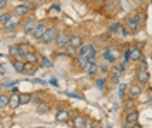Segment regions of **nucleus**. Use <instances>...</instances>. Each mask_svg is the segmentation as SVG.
<instances>
[{"label":"nucleus","mask_w":152,"mask_h":128,"mask_svg":"<svg viewBox=\"0 0 152 128\" xmlns=\"http://www.w3.org/2000/svg\"><path fill=\"white\" fill-rule=\"evenodd\" d=\"M118 56H119V49L118 47H105L104 54H102V57H104L107 62H114V61L118 59Z\"/></svg>","instance_id":"nucleus-4"},{"label":"nucleus","mask_w":152,"mask_h":128,"mask_svg":"<svg viewBox=\"0 0 152 128\" xmlns=\"http://www.w3.org/2000/svg\"><path fill=\"white\" fill-rule=\"evenodd\" d=\"M10 18H12V14H10V12H2V14H0V23H2V24H5Z\"/></svg>","instance_id":"nucleus-27"},{"label":"nucleus","mask_w":152,"mask_h":128,"mask_svg":"<svg viewBox=\"0 0 152 128\" xmlns=\"http://www.w3.org/2000/svg\"><path fill=\"white\" fill-rule=\"evenodd\" d=\"M54 42H56L57 49H64V47H67V42H69V33H67V31H59Z\"/></svg>","instance_id":"nucleus-5"},{"label":"nucleus","mask_w":152,"mask_h":128,"mask_svg":"<svg viewBox=\"0 0 152 128\" xmlns=\"http://www.w3.org/2000/svg\"><path fill=\"white\" fill-rule=\"evenodd\" d=\"M140 64H138V69H137V75H135V78H137V83H140V85H145L147 81H149V71H147V61H138Z\"/></svg>","instance_id":"nucleus-2"},{"label":"nucleus","mask_w":152,"mask_h":128,"mask_svg":"<svg viewBox=\"0 0 152 128\" xmlns=\"http://www.w3.org/2000/svg\"><path fill=\"white\" fill-rule=\"evenodd\" d=\"M24 73H26V75H29V76H33V75L37 73V68H35V66H33V68H28V66H26V69H24Z\"/></svg>","instance_id":"nucleus-31"},{"label":"nucleus","mask_w":152,"mask_h":128,"mask_svg":"<svg viewBox=\"0 0 152 128\" xmlns=\"http://www.w3.org/2000/svg\"><path fill=\"white\" fill-rule=\"evenodd\" d=\"M143 16L142 12H135V14H132L130 18H128V21H126V24H128V28L132 31H137L138 28H140V24L143 23Z\"/></svg>","instance_id":"nucleus-3"},{"label":"nucleus","mask_w":152,"mask_h":128,"mask_svg":"<svg viewBox=\"0 0 152 128\" xmlns=\"http://www.w3.org/2000/svg\"><path fill=\"white\" fill-rule=\"evenodd\" d=\"M138 118H140V114H138L137 109H135V111H128V113H126V118H124V127H130V125L138 123Z\"/></svg>","instance_id":"nucleus-8"},{"label":"nucleus","mask_w":152,"mask_h":128,"mask_svg":"<svg viewBox=\"0 0 152 128\" xmlns=\"http://www.w3.org/2000/svg\"><path fill=\"white\" fill-rule=\"evenodd\" d=\"M142 90H143V87L140 85V83H133V85H130L128 95H130L132 100H135V99H138L140 95H142Z\"/></svg>","instance_id":"nucleus-9"},{"label":"nucleus","mask_w":152,"mask_h":128,"mask_svg":"<svg viewBox=\"0 0 152 128\" xmlns=\"http://www.w3.org/2000/svg\"><path fill=\"white\" fill-rule=\"evenodd\" d=\"M97 69H99L97 62H90V64L85 68V73H86V75H90V76H94L95 73H97Z\"/></svg>","instance_id":"nucleus-21"},{"label":"nucleus","mask_w":152,"mask_h":128,"mask_svg":"<svg viewBox=\"0 0 152 128\" xmlns=\"http://www.w3.org/2000/svg\"><path fill=\"white\" fill-rule=\"evenodd\" d=\"M0 57H2V54H0Z\"/></svg>","instance_id":"nucleus-37"},{"label":"nucleus","mask_w":152,"mask_h":128,"mask_svg":"<svg viewBox=\"0 0 152 128\" xmlns=\"http://www.w3.org/2000/svg\"><path fill=\"white\" fill-rule=\"evenodd\" d=\"M124 87H126V85H119V97L121 99L124 97Z\"/></svg>","instance_id":"nucleus-34"},{"label":"nucleus","mask_w":152,"mask_h":128,"mask_svg":"<svg viewBox=\"0 0 152 128\" xmlns=\"http://www.w3.org/2000/svg\"><path fill=\"white\" fill-rule=\"evenodd\" d=\"M119 75H121V69L114 68L113 69V83H118V81H119Z\"/></svg>","instance_id":"nucleus-26"},{"label":"nucleus","mask_w":152,"mask_h":128,"mask_svg":"<svg viewBox=\"0 0 152 128\" xmlns=\"http://www.w3.org/2000/svg\"><path fill=\"white\" fill-rule=\"evenodd\" d=\"M18 26H19V19H18V18H14V16H12V18H10V19L7 21L5 24H4V30L7 31V33H12V31L16 30Z\"/></svg>","instance_id":"nucleus-15"},{"label":"nucleus","mask_w":152,"mask_h":128,"mask_svg":"<svg viewBox=\"0 0 152 128\" xmlns=\"http://www.w3.org/2000/svg\"><path fill=\"white\" fill-rule=\"evenodd\" d=\"M31 100L37 102V104L43 102V92H33V94H31Z\"/></svg>","instance_id":"nucleus-22"},{"label":"nucleus","mask_w":152,"mask_h":128,"mask_svg":"<svg viewBox=\"0 0 152 128\" xmlns=\"http://www.w3.org/2000/svg\"><path fill=\"white\" fill-rule=\"evenodd\" d=\"M48 111H50V106L48 104H45V102H40L38 104V113L40 114H47Z\"/></svg>","instance_id":"nucleus-24"},{"label":"nucleus","mask_w":152,"mask_h":128,"mask_svg":"<svg viewBox=\"0 0 152 128\" xmlns=\"http://www.w3.org/2000/svg\"><path fill=\"white\" fill-rule=\"evenodd\" d=\"M35 26H37V21L33 19V18H26V19L23 21L21 30L24 31V33H31V31L35 30Z\"/></svg>","instance_id":"nucleus-12"},{"label":"nucleus","mask_w":152,"mask_h":128,"mask_svg":"<svg viewBox=\"0 0 152 128\" xmlns=\"http://www.w3.org/2000/svg\"><path fill=\"white\" fill-rule=\"evenodd\" d=\"M40 59V64L43 66V68H52V62L47 59V57H38Z\"/></svg>","instance_id":"nucleus-29"},{"label":"nucleus","mask_w":152,"mask_h":128,"mask_svg":"<svg viewBox=\"0 0 152 128\" xmlns=\"http://www.w3.org/2000/svg\"><path fill=\"white\" fill-rule=\"evenodd\" d=\"M45 30H47V26H45L43 23H37V26H35V30L31 31V35H33L37 40H42V37H43Z\"/></svg>","instance_id":"nucleus-13"},{"label":"nucleus","mask_w":152,"mask_h":128,"mask_svg":"<svg viewBox=\"0 0 152 128\" xmlns=\"http://www.w3.org/2000/svg\"><path fill=\"white\" fill-rule=\"evenodd\" d=\"M119 28H121V26H119L118 23H114V24H111V28H109V30H111V33H114V31H118Z\"/></svg>","instance_id":"nucleus-33"},{"label":"nucleus","mask_w":152,"mask_h":128,"mask_svg":"<svg viewBox=\"0 0 152 128\" xmlns=\"http://www.w3.org/2000/svg\"><path fill=\"white\" fill-rule=\"evenodd\" d=\"M97 89H100V90H104L105 89V78H97Z\"/></svg>","instance_id":"nucleus-30"},{"label":"nucleus","mask_w":152,"mask_h":128,"mask_svg":"<svg viewBox=\"0 0 152 128\" xmlns=\"http://www.w3.org/2000/svg\"><path fill=\"white\" fill-rule=\"evenodd\" d=\"M29 52V47H28V43H21V45H12L9 49V54H10V57H16V61H23L24 59V56Z\"/></svg>","instance_id":"nucleus-1"},{"label":"nucleus","mask_w":152,"mask_h":128,"mask_svg":"<svg viewBox=\"0 0 152 128\" xmlns=\"http://www.w3.org/2000/svg\"><path fill=\"white\" fill-rule=\"evenodd\" d=\"M29 10H31V5L29 4H19V5H16V9H14V14L18 18H23V16L29 14Z\"/></svg>","instance_id":"nucleus-11"},{"label":"nucleus","mask_w":152,"mask_h":128,"mask_svg":"<svg viewBox=\"0 0 152 128\" xmlns=\"http://www.w3.org/2000/svg\"><path fill=\"white\" fill-rule=\"evenodd\" d=\"M57 28H54V26H47V30H45V33H43V37H42V43H50V42H54L57 37Z\"/></svg>","instance_id":"nucleus-6"},{"label":"nucleus","mask_w":152,"mask_h":128,"mask_svg":"<svg viewBox=\"0 0 152 128\" xmlns=\"http://www.w3.org/2000/svg\"><path fill=\"white\" fill-rule=\"evenodd\" d=\"M69 123L73 125V128H85V116L83 114H76V116L71 118Z\"/></svg>","instance_id":"nucleus-14"},{"label":"nucleus","mask_w":152,"mask_h":128,"mask_svg":"<svg viewBox=\"0 0 152 128\" xmlns=\"http://www.w3.org/2000/svg\"><path fill=\"white\" fill-rule=\"evenodd\" d=\"M5 5H7V0H0V10L5 9Z\"/></svg>","instance_id":"nucleus-35"},{"label":"nucleus","mask_w":152,"mask_h":128,"mask_svg":"<svg viewBox=\"0 0 152 128\" xmlns=\"http://www.w3.org/2000/svg\"><path fill=\"white\" fill-rule=\"evenodd\" d=\"M24 62H29V64H37L38 62V54L37 52H33V50H29L28 54H26V56H24Z\"/></svg>","instance_id":"nucleus-17"},{"label":"nucleus","mask_w":152,"mask_h":128,"mask_svg":"<svg viewBox=\"0 0 152 128\" xmlns=\"http://www.w3.org/2000/svg\"><path fill=\"white\" fill-rule=\"evenodd\" d=\"M21 104H19V94H12L9 97V108H12V109H16V108H19Z\"/></svg>","instance_id":"nucleus-19"},{"label":"nucleus","mask_w":152,"mask_h":128,"mask_svg":"<svg viewBox=\"0 0 152 128\" xmlns=\"http://www.w3.org/2000/svg\"><path fill=\"white\" fill-rule=\"evenodd\" d=\"M130 61H140L142 59V50L138 49V47H135V45H132L130 47V57H128Z\"/></svg>","instance_id":"nucleus-16"},{"label":"nucleus","mask_w":152,"mask_h":128,"mask_svg":"<svg viewBox=\"0 0 152 128\" xmlns=\"http://www.w3.org/2000/svg\"><path fill=\"white\" fill-rule=\"evenodd\" d=\"M124 128H142L138 123H135V125H130V127H124Z\"/></svg>","instance_id":"nucleus-36"},{"label":"nucleus","mask_w":152,"mask_h":128,"mask_svg":"<svg viewBox=\"0 0 152 128\" xmlns=\"http://www.w3.org/2000/svg\"><path fill=\"white\" fill-rule=\"evenodd\" d=\"M124 109H126V113L128 111H135V100H128V102H124Z\"/></svg>","instance_id":"nucleus-28"},{"label":"nucleus","mask_w":152,"mask_h":128,"mask_svg":"<svg viewBox=\"0 0 152 128\" xmlns=\"http://www.w3.org/2000/svg\"><path fill=\"white\" fill-rule=\"evenodd\" d=\"M128 62H130V61H128V59H124V57H123V61H121V64H119V69L123 71V69L126 68V66H128Z\"/></svg>","instance_id":"nucleus-32"},{"label":"nucleus","mask_w":152,"mask_h":128,"mask_svg":"<svg viewBox=\"0 0 152 128\" xmlns=\"http://www.w3.org/2000/svg\"><path fill=\"white\" fill-rule=\"evenodd\" d=\"M9 106V95H4V94H0V108H7Z\"/></svg>","instance_id":"nucleus-25"},{"label":"nucleus","mask_w":152,"mask_h":128,"mask_svg":"<svg viewBox=\"0 0 152 128\" xmlns=\"http://www.w3.org/2000/svg\"><path fill=\"white\" fill-rule=\"evenodd\" d=\"M12 68L16 69L18 73H24V69H26V62H24V61H14Z\"/></svg>","instance_id":"nucleus-20"},{"label":"nucleus","mask_w":152,"mask_h":128,"mask_svg":"<svg viewBox=\"0 0 152 128\" xmlns=\"http://www.w3.org/2000/svg\"><path fill=\"white\" fill-rule=\"evenodd\" d=\"M31 102V94H19V104H28Z\"/></svg>","instance_id":"nucleus-23"},{"label":"nucleus","mask_w":152,"mask_h":128,"mask_svg":"<svg viewBox=\"0 0 152 128\" xmlns=\"http://www.w3.org/2000/svg\"><path fill=\"white\" fill-rule=\"evenodd\" d=\"M81 45H83V37H81V35H78V33H75V35H69L67 47H71L73 50H78Z\"/></svg>","instance_id":"nucleus-7"},{"label":"nucleus","mask_w":152,"mask_h":128,"mask_svg":"<svg viewBox=\"0 0 152 128\" xmlns=\"http://www.w3.org/2000/svg\"><path fill=\"white\" fill-rule=\"evenodd\" d=\"M56 119L59 123H69L71 121V113L67 109H59L57 114H56Z\"/></svg>","instance_id":"nucleus-10"},{"label":"nucleus","mask_w":152,"mask_h":128,"mask_svg":"<svg viewBox=\"0 0 152 128\" xmlns=\"http://www.w3.org/2000/svg\"><path fill=\"white\" fill-rule=\"evenodd\" d=\"M75 64H76V68H80V69H85L90 62H88V59H86L85 56H78L75 59Z\"/></svg>","instance_id":"nucleus-18"}]
</instances>
